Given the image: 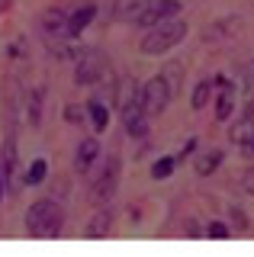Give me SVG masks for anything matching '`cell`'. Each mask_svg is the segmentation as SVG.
I'll return each mask as SVG.
<instances>
[{
	"label": "cell",
	"mask_w": 254,
	"mask_h": 257,
	"mask_svg": "<svg viewBox=\"0 0 254 257\" xmlns=\"http://www.w3.org/2000/svg\"><path fill=\"white\" fill-rule=\"evenodd\" d=\"M39 26H42V36L49 39V42H52V39L58 42V39L68 36V13L58 10V7H52V10L42 13V23H39Z\"/></svg>",
	"instance_id": "9"
},
{
	"label": "cell",
	"mask_w": 254,
	"mask_h": 257,
	"mask_svg": "<svg viewBox=\"0 0 254 257\" xmlns=\"http://www.w3.org/2000/svg\"><path fill=\"white\" fill-rule=\"evenodd\" d=\"M93 16H97V7L93 4H87V7H81V10H74L68 16V39H77L81 32L93 23Z\"/></svg>",
	"instance_id": "13"
},
{
	"label": "cell",
	"mask_w": 254,
	"mask_h": 257,
	"mask_svg": "<svg viewBox=\"0 0 254 257\" xmlns=\"http://www.w3.org/2000/svg\"><path fill=\"white\" fill-rule=\"evenodd\" d=\"M119 112H122V125H125V132L129 135H136V139H142V135L148 132V112L145 106H142V93H139V87H136V80L129 84V93H125V100L119 103Z\"/></svg>",
	"instance_id": "3"
},
{
	"label": "cell",
	"mask_w": 254,
	"mask_h": 257,
	"mask_svg": "<svg viewBox=\"0 0 254 257\" xmlns=\"http://www.w3.org/2000/svg\"><path fill=\"white\" fill-rule=\"evenodd\" d=\"M187 32L190 26L184 20H161L158 26H148V32L142 36V55H164V52H171L174 45H180L187 39Z\"/></svg>",
	"instance_id": "1"
},
{
	"label": "cell",
	"mask_w": 254,
	"mask_h": 257,
	"mask_svg": "<svg viewBox=\"0 0 254 257\" xmlns=\"http://www.w3.org/2000/svg\"><path fill=\"white\" fill-rule=\"evenodd\" d=\"M222 164V151L219 148H212V151H203L200 158H196V174L200 177H209L216 167Z\"/></svg>",
	"instance_id": "15"
},
{
	"label": "cell",
	"mask_w": 254,
	"mask_h": 257,
	"mask_svg": "<svg viewBox=\"0 0 254 257\" xmlns=\"http://www.w3.org/2000/svg\"><path fill=\"white\" fill-rule=\"evenodd\" d=\"M212 87H219V100H216V119L219 122H228L235 112V84L228 77H216L212 80Z\"/></svg>",
	"instance_id": "8"
},
{
	"label": "cell",
	"mask_w": 254,
	"mask_h": 257,
	"mask_svg": "<svg viewBox=\"0 0 254 257\" xmlns=\"http://www.w3.org/2000/svg\"><path fill=\"white\" fill-rule=\"evenodd\" d=\"M241 187L254 196V167H248V171H244V183H241Z\"/></svg>",
	"instance_id": "23"
},
{
	"label": "cell",
	"mask_w": 254,
	"mask_h": 257,
	"mask_svg": "<svg viewBox=\"0 0 254 257\" xmlns=\"http://www.w3.org/2000/svg\"><path fill=\"white\" fill-rule=\"evenodd\" d=\"M26 109H29V122L39 125V112H42V90H33L26 96Z\"/></svg>",
	"instance_id": "21"
},
{
	"label": "cell",
	"mask_w": 254,
	"mask_h": 257,
	"mask_svg": "<svg viewBox=\"0 0 254 257\" xmlns=\"http://www.w3.org/2000/svg\"><path fill=\"white\" fill-rule=\"evenodd\" d=\"M45 174H49V164L39 158V161H33V164H29V171H26V183H29V187H36V183H42V180H45Z\"/></svg>",
	"instance_id": "19"
},
{
	"label": "cell",
	"mask_w": 254,
	"mask_h": 257,
	"mask_svg": "<svg viewBox=\"0 0 254 257\" xmlns=\"http://www.w3.org/2000/svg\"><path fill=\"white\" fill-rule=\"evenodd\" d=\"M254 135V116H241V122L232 125V132H228V139H232L235 145H244Z\"/></svg>",
	"instance_id": "16"
},
{
	"label": "cell",
	"mask_w": 254,
	"mask_h": 257,
	"mask_svg": "<svg viewBox=\"0 0 254 257\" xmlns=\"http://www.w3.org/2000/svg\"><path fill=\"white\" fill-rule=\"evenodd\" d=\"M244 116H254V90L248 93V100H244Z\"/></svg>",
	"instance_id": "25"
},
{
	"label": "cell",
	"mask_w": 254,
	"mask_h": 257,
	"mask_svg": "<svg viewBox=\"0 0 254 257\" xmlns=\"http://www.w3.org/2000/svg\"><path fill=\"white\" fill-rule=\"evenodd\" d=\"M65 116H68V119H71V122H77V119H81V112H77V109H74V106H68V109H65Z\"/></svg>",
	"instance_id": "26"
},
{
	"label": "cell",
	"mask_w": 254,
	"mask_h": 257,
	"mask_svg": "<svg viewBox=\"0 0 254 257\" xmlns=\"http://www.w3.org/2000/svg\"><path fill=\"white\" fill-rule=\"evenodd\" d=\"M174 167H177V158H161V161H155L152 177L155 180H168V177L174 174Z\"/></svg>",
	"instance_id": "20"
},
{
	"label": "cell",
	"mask_w": 254,
	"mask_h": 257,
	"mask_svg": "<svg viewBox=\"0 0 254 257\" xmlns=\"http://www.w3.org/2000/svg\"><path fill=\"white\" fill-rule=\"evenodd\" d=\"M238 148H241V151H244V155H248V158H254V135H251V139L244 142V145H238Z\"/></svg>",
	"instance_id": "24"
},
{
	"label": "cell",
	"mask_w": 254,
	"mask_h": 257,
	"mask_svg": "<svg viewBox=\"0 0 254 257\" xmlns=\"http://www.w3.org/2000/svg\"><path fill=\"white\" fill-rule=\"evenodd\" d=\"M119 158L109 155L106 158V164L100 167V174H97V180H93V187H90V203L93 206H109V199H113V193L119 187Z\"/></svg>",
	"instance_id": "4"
},
{
	"label": "cell",
	"mask_w": 254,
	"mask_h": 257,
	"mask_svg": "<svg viewBox=\"0 0 254 257\" xmlns=\"http://www.w3.org/2000/svg\"><path fill=\"white\" fill-rule=\"evenodd\" d=\"M109 228H113V215H109L106 206H97V212L90 215V222H87V238H106Z\"/></svg>",
	"instance_id": "12"
},
{
	"label": "cell",
	"mask_w": 254,
	"mask_h": 257,
	"mask_svg": "<svg viewBox=\"0 0 254 257\" xmlns=\"http://www.w3.org/2000/svg\"><path fill=\"white\" fill-rule=\"evenodd\" d=\"M77 68H74V80L84 87L97 84V80L106 77V58H103V52H97V48H81V55H77Z\"/></svg>",
	"instance_id": "5"
},
{
	"label": "cell",
	"mask_w": 254,
	"mask_h": 257,
	"mask_svg": "<svg viewBox=\"0 0 254 257\" xmlns=\"http://www.w3.org/2000/svg\"><path fill=\"white\" fill-rule=\"evenodd\" d=\"M87 109H90L93 128H97V132H103V128H106V122H109V112H106V106H103V100H97V96H93V100L87 103Z\"/></svg>",
	"instance_id": "17"
},
{
	"label": "cell",
	"mask_w": 254,
	"mask_h": 257,
	"mask_svg": "<svg viewBox=\"0 0 254 257\" xmlns=\"http://www.w3.org/2000/svg\"><path fill=\"white\" fill-rule=\"evenodd\" d=\"M0 174H4V187L17 190V142H13V135H7L4 142V158H0Z\"/></svg>",
	"instance_id": "10"
},
{
	"label": "cell",
	"mask_w": 254,
	"mask_h": 257,
	"mask_svg": "<svg viewBox=\"0 0 254 257\" xmlns=\"http://www.w3.org/2000/svg\"><path fill=\"white\" fill-rule=\"evenodd\" d=\"M4 190H7V187H4V174H0V199H4Z\"/></svg>",
	"instance_id": "27"
},
{
	"label": "cell",
	"mask_w": 254,
	"mask_h": 257,
	"mask_svg": "<svg viewBox=\"0 0 254 257\" xmlns=\"http://www.w3.org/2000/svg\"><path fill=\"white\" fill-rule=\"evenodd\" d=\"M180 10V0H148V7L136 16L139 26H158L161 20H171V16H177Z\"/></svg>",
	"instance_id": "7"
},
{
	"label": "cell",
	"mask_w": 254,
	"mask_h": 257,
	"mask_svg": "<svg viewBox=\"0 0 254 257\" xmlns=\"http://www.w3.org/2000/svg\"><path fill=\"white\" fill-rule=\"evenodd\" d=\"M148 7V0H113V7H109V16H113L116 23H132L136 16Z\"/></svg>",
	"instance_id": "11"
},
{
	"label": "cell",
	"mask_w": 254,
	"mask_h": 257,
	"mask_svg": "<svg viewBox=\"0 0 254 257\" xmlns=\"http://www.w3.org/2000/svg\"><path fill=\"white\" fill-rule=\"evenodd\" d=\"M142 106H145V112H148V119L152 116H161L164 109H168V103H171V87H168V80H164L161 74L158 77H152L145 87H142Z\"/></svg>",
	"instance_id": "6"
},
{
	"label": "cell",
	"mask_w": 254,
	"mask_h": 257,
	"mask_svg": "<svg viewBox=\"0 0 254 257\" xmlns=\"http://www.w3.org/2000/svg\"><path fill=\"white\" fill-rule=\"evenodd\" d=\"M212 90H216V87H212V80H200V84H196V90H193V103H190V106H193L196 112L206 109V106H209Z\"/></svg>",
	"instance_id": "18"
},
{
	"label": "cell",
	"mask_w": 254,
	"mask_h": 257,
	"mask_svg": "<svg viewBox=\"0 0 254 257\" xmlns=\"http://www.w3.org/2000/svg\"><path fill=\"white\" fill-rule=\"evenodd\" d=\"M97 155H100V142L97 139H84L81 145H77V158H74V167L77 171H87V167L93 164V161H97Z\"/></svg>",
	"instance_id": "14"
},
{
	"label": "cell",
	"mask_w": 254,
	"mask_h": 257,
	"mask_svg": "<svg viewBox=\"0 0 254 257\" xmlns=\"http://www.w3.org/2000/svg\"><path fill=\"white\" fill-rule=\"evenodd\" d=\"M65 225V212L55 199H36L26 212V231L36 238H55Z\"/></svg>",
	"instance_id": "2"
},
{
	"label": "cell",
	"mask_w": 254,
	"mask_h": 257,
	"mask_svg": "<svg viewBox=\"0 0 254 257\" xmlns=\"http://www.w3.org/2000/svg\"><path fill=\"white\" fill-rule=\"evenodd\" d=\"M203 235L206 238H216V241H225V238H232V231H228V225H222V222H209Z\"/></svg>",
	"instance_id": "22"
}]
</instances>
